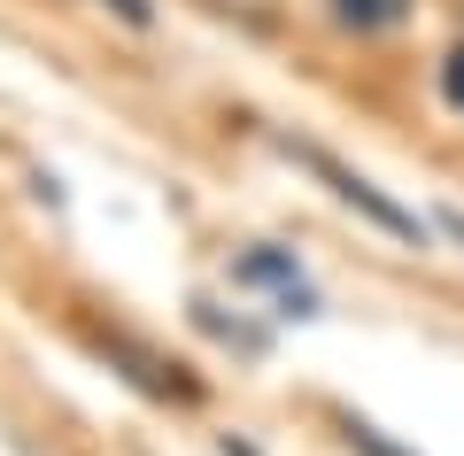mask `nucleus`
I'll return each instance as SVG.
<instances>
[{"instance_id": "3", "label": "nucleus", "mask_w": 464, "mask_h": 456, "mask_svg": "<svg viewBox=\"0 0 464 456\" xmlns=\"http://www.w3.org/2000/svg\"><path fill=\"white\" fill-rule=\"evenodd\" d=\"M441 101L464 116V47H449V63H441Z\"/></svg>"}, {"instance_id": "4", "label": "nucleus", "mask_w": 464, "mask_h": 456, "mask_svg": "<svg viewBox=\"0 0 464 456\" xmlns=\"http://www.w3.org/2000/svg\"><path fill=\"white\" fill-rule=\"evenodd\" d=\"M116 8H124V16H132V24H148V0H116Z\"/></svg>"}, {"instance_id": "1", "label": "nucleus", "mask_w": 464, "mask_h": 456, "mask_svg": "<svg viewBox=\"0 0 464 456\" xmlns=\"http://www.w3.org/2000/svg\"><path fill=\"white\" fill-rule=\"evenodd\" d=\"M295 155H302V163H310V170H317V179H325V186H333L341 201H356V209H364L372 225H387L395 240H426V225H418L411 209H395V201H387V194H380L372 179H356V170H341L333 155H317V147H295Z\"/></svg>"}, {"instance_id": "5", "label": "nucleus", "mask_w": 464, "mask_h": 456, "mask_svg": "<svg viewBox=\"0 0 464 456\" xmlns=\"http://www.w3.org/2000/svg\"><path fill=\"white\" fill-rule=\"evenodd\" d=\"M441 225H449V232H457V240H464V217H441Z\"/></svg>"}, {"instance_id": "2", "label": "nucleus", "mask_w": 464, "mask_h": 456, "mask_svg": "<svg viewBox=\"0 0 464 456\" xmlns=\"http://www.w3.org/2000/svg\"><path fill=\"white\" fill-rule=\"evenodd\" d=\"M341 24H402V0H341Z\"/></svg>"}]
</instances>
